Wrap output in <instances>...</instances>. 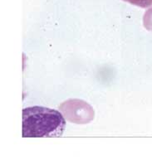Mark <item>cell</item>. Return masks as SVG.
Masks as SVG:
<instances>
[{
	"instance_id": "obj_4",
	"label": "cell",
	"mask_w": 152,
	"mask_h": 160,
	"mask_svg": "<svg viewBox=\"0 0 152 160\" xmlns=\"http://www.w3.org/2000/svg\"><path fill=\"white\" fill-rule=\"evenodd\" d=\"M144 26L147 30L152 31V9L147 11L144 16Z\"/></svg>"
},
{
	"instance_id": "obj_3",
	"label": "cell",
	"mask_w": 152,
	"mask_h": 160,
	"mask_svg": "<svg viewBox=\"0 0 152 160\" xmlns=\"http://www.w3.org/2000/svg\"><path fill=\"white\" fill-rule=\"evenodd\" d=\"M140 8H148L152 5V0H123Z\"/></svg>"
},
{
	"instance_id": "obj_1",
	"label": "cell",
	"mask_w": 152,
	"mask_h": 160,
	"mask_svg": "<svg viewBox=\"0 0 152 160\" xmlns=\"http://www.w3.org/2000/svg\"><path fill=\"white\" fill-rule=\"evenodd\" d=\"M66 121L57 110L43 106L23 110V137L45 138L62 136Z\"/></svg>"
},
{
	"instance_id": "obj_2",
	"label": "cell",
	"mask_w": 152,
	"mask_h": 160,
	"mask_svg": "<svg viewBox=\"0 0 152 160\" xmlns=\"http://www.w3.org/2000/svg\"><path fill=\"white\" fill-rule=\"evenodd\" d=\"M60 111L66 120L75 124H87L92 121L95 112L89 104L81 100H68L60 105Z\"/></svg>"
}]
</instances>
